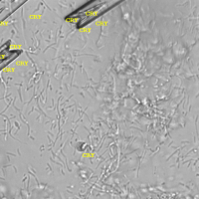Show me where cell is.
Here are the masks:
<instances>
[{
	"label": "cell",
	"instance_id": "1",
	"mask_svg": "<svg viewBox=\"0 0 199 199\" xmlns=\"http://www.w3.org/2000/svg\"><path fill=\"white\" fill-rule=\"evenodd\" d=\"M107 4H109L107 2H105V3L97 2L95 7H91L92 3H90V4H88V7H89L88 9L87 8L82 7L81 10L77 11V12H80V15L73 16L71 14L66 18V21H70V22H74L76 24H80V26L87 25V24L90 23L93 19L97 18L99 15H101L103 10V12L106 11L107 7H105V6L107 5Z\"/></svg>",
	"mask_w": 199,
	"mask_h": 199
},
{
	"label": "cell",
	"instance_id": "3",
	"mask_svg": "<svg viewBox=\"0 0 199 199\" xmlns=\"http://www.w3.org/2000/svg\"><path fill=\"white\" fill-rule=\"evenodd\" d=\"M10 48H11V49H14V50H19L20 49V46H18V45H11Z\"/></svg>",
	"mask_w": 199,
	"mask_h": 199
},
{
	"label": "cell",
	"instance_id": "2",
	"mask_svg": "<svg viewBox=\"0 0 199 199\" xmlns=\"http://www.w3.org/2000/svg\"><path fill=\"white\" fill-rule=\"evenodd\" d=\"M16 65H18V66H26V65H27V62L20 61V62H17V63H16Z\"/></svg>",
	"mask_w": 199,
	"mask_h": 199
}]
</instances>
